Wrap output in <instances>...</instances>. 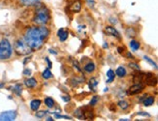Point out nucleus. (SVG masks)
I'll use <instances>...</instances> for the list:
<instances>
[{
    "instance_id": "30",
    "label": "nucleus",
    "mask_w": 158,
    "mask_h": 121,
    "mask_svg": "<svg viewBox=\"0 0 158 121\" xmlns=\"http://www.w3.org/2000/svg\"><path fill=\"white\" fill-rule=\"evenodd\" d=\"M55 117H56V118H64V119H71V117H69V116H66V115H62V114H59V113H55Z\"/></svg>"
},
{
    "instance_id": "31",
    "label": "nucleus",
    "mask_w": 158,
    "mask_h": 121,
    "mask_svg": "<svg viewBox=\"0 0 158 121\" xmlns=\"http://www.w3.org/2000/svg\"><path fill=\"white\" fill-rule=\"evenodd\" d=\"M23 75L27 76V77L31 76V70H30V69H25V70H23Z\"/></svg>"
},
{
    "instance_id": "23",
    "label": "nucleus",
    "mask_w": 158,
    "mask_h": 121,
    "mask_svg": "<svg viewBox=\"0 0 158 121\" xmlns=\"http://www.w3.org/2000/svg\"><path fill=\"white\" fill-rule=\"evenodd\" d=\"M117 106L121 108V110H127V108H129L130 104L127 101H125V100H120L117 103Z\"/></svg>"
},
{
    "instance_id": "42",
    "label": "nucleus",
    "mask_w": 158,
    "mask_h": 121,
    "mask_svg": "<svg viewBox=\"0 0 158 121\" xmlns=\"http://www.w3.org/2000/svg\"><path fill=\"white\" fill-rule=\"evenodd\" d=\"M3 87H4V83L0 82V89H1V88H3Z\"/></svg>"
},
{
    "instance_id": "26",
    "label": "nucleus",
    "mask_w": 158,
    "mask_h": 121,
    "mask_svg": "<svg viewBox=\"0 0 158 121\" xmlns=\"http://www.w3.org/2000/svg\"><path fill=\"white\" fill-rule=\"evenodd\" d=\"M74 116L79 118V119H83V110L82 108H79L74 112Z\"/></svg>"
},
{
    "instance_id": "12",
    "label": "nucleus",
    "mask_w": 158,
    "mask_h": 121,
    "mask_svg": "<svg viewBox=\"0 0 158 121\" xmlns=\"http://www.w3.org/2000/svg\"><path fill=\"white\" fill-rule=\"evenodd\" d=\"M57 35H58V38L60 39V42H64L69 38V31L68 30H64V28H60L58 30Z\"/></svg>"
},
{
    "instance_id": "8",
    "label": "nucleus",
    "mask_w": 158,
    "mask_h": 121,
    "mask_svg": "<svg viewBox=\"0 0 158 121\" xmlns=\"http://www.w3.org/2000/svg\"><path fill=\"white\" fill-rule=\"evenodd\" d=\"M82 110H83V119L90 120L95 117L94 111L92 108H90L89 107H83Z\"/></svg>"
},
{
    "instance_id": "21",
    "label": "nucleus",
    "mask_w": 158,
    "mask_h": 121,
    "mask_svg": "<svg viewBox=\"0 0 158 121\" xmlns=\"http://www.w3.org/2000/svg\"><path fill=\"white\" fill-rule=\"evenodd\" d=\"M44 105L47 108H52L55 107V101H54V99L51 98V97H46L45 100H44Z\"/></svg>"
},
{
    "instance_id": "11",
    "label": "nucleus",
    "mask_w": 158,
    "mask_h": 121,
    "mask_svg": "<svg viewBox=\"0 0 158 121\" xmlns=\"http://www.w3.org/2000/svg\"><path fill=\"white\" fill-rule=\"evenodd\" d=\"M98 83H99V78L97 77H93V78H90L88 84H89V88H90L91 91H93V92L96 91L97 86H98Z\"/></svg>"
},
{
    "instance_id": "41",
    "label": "nucleus",
    "mask_w": 158,
    "mask_h": 121,
    "mask_svg": "<svg viewBox=\"0 0 158 121\" xmlns=\"http://www.w3.org/2000/svg\"><path fill=\"white\" fill-rule=\"evenodd\" d=\"M46 120H47V121H53L54 119H53V117H48Z\"/></svg>"
},
{
    "instance_id": "14",
    "label": "nucleus",
    "mask_w": 158,
    "mask_h": 121,
    "mask_svg": "<svg viewBox=\"0 0 158 121\" xmlns=\"http://www.w3.org/2000/svg\"><path fill=\"white\" fill-rule=\"evenodd\" d=\"M41 104H42L41 100H39V99H34V100H32L31 102H30V105L29 106H30V108H31V111L36 112V111H38V108H40Z\"/></svg>"
},
{
    "instance_id": "34",
    "label": "nucleus",
    "mask_w": 158,
    "mask_h": 121,
    "mask_svg": "<svg viewBox=\"0 0 158 121\" xmlns=\"http://www.w3.org/2000/svg\"><path fill=\"white\" fill-rule=\"evenodd\" d=\"M117 50H118V52H119L120 54H122L123 52H125V47H119L117 48Z\"/></svg>"
},
{
    "instance_id": "16",
    "label": "nucleus",
    "mask_w": 158,
    "mask_h": 121,
    "mask_svg": "<svg viewBox=\"0 0 158 121\" xmlns=\"http://www.w3.org/2000/svg\"><path fill=\"white\" fill-rule=\"evenodd\" d=\"M129 45H130V48L133 51H137L139 50V47H141V43H139L138 40H131Z\"/></svg>"
},
{
    "instance_id": "2",
    "label": "nucleus",
    "mask_w": 158,
    "mask_h": 121,
    "mask_svg": "<svg viewBox=\"0 0 158 121\" xmlns=\"http://www.w3.org/2000/svg\"><path fill=\"white\" fill-rule=\"evenodd\" d=\"M50 20H51V14L49 9H47L44 6H41V7L36 9L32 21L36 25H47Z\"/></svg>"
},
{
    "instance_id": "17",
    "label": "nucleus",
    "mask_w": 158,
    "mask_h": 121,
    "mask_svg": "<svg viewBox=\"0 0 158 121\" xmlns=\"http://www.w3.org/2000/svg\"><path fill=\"white\" fill-rule=\"evenodd\" d=\"M155 102V98L153 96H148V97H145L144 100L143 101V104L144 107H149V106H152Z\"/></svg>"
},
{
    "instance_id": "13",
    "label": "nucleus",
    "mask_w": 158,
    "mask_h": 121,
    "mask_svg": "<svg viewBox=\"0 0 158 121\" xmlns=\"http://www.w3.org/2000/svg\"><path fill=\"white\" fill-rule=\"evenodd\" d=\"M84 71L87 73V74H91V73H93L95 70H96V65L94 62L92 61H89L88 63H86L84 65Z\"/></svg>"
},
{
    "instance_id": "27",
    "label": "nucleus",
    "mask_w": 158,
    "mask_h": 121,
    "mask_svg": "<svg viewBox=\"0 0 158 121\" xmlns=\"http://www.w3.org/2000/svg\"><path fill=\"white\" fill-rule=\"evenodd\" d=\"M48 113V111H36L35 112V116L37 118H43L44 116H46V114Z\"/></svg>"
},
{
    "instance_id": "35",
    "label": "nucleus",
    "mask_w": 158,
    "mask_h": 121,
    "mask_svg": "<svg viewBox=\"0 0 158 121\" xmlns=\"http://www.w3.org/2000/svg\"><path fill=\"white\" fill-rule=\"evenodd\" d=\"M138 115H143V116H148V117H149L150 114H148L147 112H138Z\"/></svg>"
},
{
    "instance_id": "32",
    "label": "nucleus",
    "mask_w": 158,
    "mask_h": 121,
    "mask_svg": "<svg viewBox=\"0 0 158 121\" xmlns=\"http://www.w3.org/2000/svg\"><path fill=\"white\" fill-rule=\"evenodd\" d=\"M62 99H63L64 102L68 103V102L70 101V96H69V95H63V96H62Z\"/></svg>"
},
{
    "instance_id": "9",
    "label": "nucleus",
    "mask_w": 158,
    "mask_h": 121,
    "mask_svg": "<svg viewBox=\"0 0 158 121\" xmlns=\"http://www.w3.org/2000/svg\"><path fill=\"white\" fill-rule=\"evenodd\" d=\"M105 31H106V33L107 35L120 39V34H119V32H118L117 30L115 29L112 25H107V26H106Z\"/></svg>"
},
{
    "instance_id": "24",
    "label": "nucleus",
    "mask_w": 158,
    "mask_h": 121,
    "mask_svg": "<svg viewBox=\"0 0 158 121\" xmlns=\"http://www.w3.org/2000/svg\"><path fill=\"white\" fill-rule=\"evenodd\" d=\"M42 78H44V80H49V78H53V74L52 72L50 71V69H45L43 72H42Z\"/></svg>"
},
{
    "instance_id": "25",
    "label": "nucleus",
    "mask_w": 158,
    "mask_h": 121,
    "mask_svg": "<svg viewBox=\"0 0 158 121\" xmlns=\"http://www.w3.org/2000/svg\"><path fill=\"white\" fill-rule=\"evenodd\" d=\"M99 100H100V97H99V96H97V95H94V96L92 97V99H91L90 103H89V106H90V107H94V106H96V105L99 103Z\"/></svg>"
},
{
    "instance_id": "5",
    "label": "nucleus",
    "mask_w": 158,
    "mask_h": 121,
    "mask_svg": "<svg viewBox=\"0 0 158 121\" xmlns=\"http://www.w3.org/2000/svg\"><path fill=\"white\" fill-rule=\"evenodd\" d=\"M143 89H144V84L143 82H137L129 87L128 91H127V94L130 96L137 95V94H139L142 91H143Z\"/></svg>"
},
{
    "instance_id": "37",
    "label": "nucleus",
    "mask_w": 158,
    "mask_h": 121,
    "mask_svg": "<svg viewBox=\"0 0 158 121\" xmlns=\"http://www.w3.org/2000/svg\"><path fill=\"white\" fill-rule=\"evenodd\" d=\"M126 57H127V58H131V59L134 58L133 54H132L131 52H129V51H127V52H126Z\"/></svg>"
},
{
    "instance_id": "43",
    "label": "nucleus",
    "mask_w": 158,
    "mask_h": 121,
    "mask_svg": "<svg viewBox=\"0 0 158 121\" xmlns=\"http://www.w3.org/2000/svg\"><path fill=\"white\" fill-rule=\"evenodd\" d=\"M120 120H123V121H128L129 119H126V118H125V119H120Z\"/></svg>"
},
{
    "instance_id": "15",
    "label": "nucleus",
    "mask_w": 158,
    "mask_h": 121,
    "mask_svg": "<svg viewBox=\"0 0 158 121\" xmlns=\"http://www.w3.org/2000/svg\"><path fill=\"white\" fill-rule=\"evenodd\" d=\"M114 73H115V76H117L119 78H124L127 75V70L125 67H123V66H120V67H118L116 70H115Z\"/></svg>"
},
{
    "instance_id": "28",
    "label": "nucleus",
    "mask_w": 158,
    "mask_h": 121,
    "mask_svg": "<svg viewBox=\"0 0 158 121\" xmlns=\"http://www.w3.org/2000/svg\"><path fill=\"white\" fill-rule=\"evenodd\" d=\"M143 59L145 60V61H148L149 64H151V66H153V67H154L155 69L157 68V65H156L155 61H153V59H151V58L148 57V55H144V56H143Z\"/></svg>"
},
{
    "instance_id": "22",
    "label": "nucleus",
    "mask_w": 158,
    "mask_h": 121,
    "mask_svg": "<svg viewBox=\"0 0 158 121\" xmlns=\"http://www.w3.org/2000/svg\"><path fill=\"white\" fill-rule=\"evenodd\" d=\"M126 34H127V36H128V37H130V38H134L135 36L138 35V33H137V31H136V29H135V28H133V27L127 28V29H126Z\"/></svg>"
},
{
    "instance_id": "7",
    "label": "nucleus",
    "mask_w": 158,
    "mask_h": 121,
    "mask_svg": "<svg viewBox=\"0 0 158 121\" xmlns=\"http://www.w3.org/2000/svg\"><path fill=\"white\" fill-rule=\"evenodd\" d=\"M81 8H82V3L80 0H73V1L70 3L69 10L72 13H79V12L81 11Z\"/></svg>"
},
{
    "instance_id": "4",
    "label": "nucleus",
    "mask_w": 158,
    "mask_h": 121,
    "mask_svg": "<svg viewBox=\"0 0 158 121\" xmlns=\"http://www.w3.org/2000/svg\"><path fill=\"white\" fill-rule=\"evenodd\" d=\"M13 50L15 51V52L19 56H27L32 52V50L27 46V44L25 42V40L21 39V38L17 39L15 41Z\"/></svg>"
},
{
    "instance_id": "40",
    "label": "nucleus",
    "mask_w": 158,
    "mask_h": 121,
    "mask_svg": "<svg viewBox=\"0 0 158 121\" xmlns=\"http://www.w3.org/2000/svg\"><path fill=\"white\" fill-rule=\"evenodd\" d=\"M49 51H50V53H53V54H57L58 53L57 51H55L54 50H52V48H51V50H49Z\"/></svg>"
},
{
    "instance_id": "3",
    "label": "nucleus",
    "mask_w": 158,
    "mask_h": 121,
    "mask_svg": "<svg viewBox=\"0 0 158 121\" xmlns=\"http://www.w3.org/2000/svg\"><path fill=\"white\" fill-rule=\"evenodd\" d=\"M13 47L8 39L3 38L0 40V60L5 61L10 59L13 55Z\"/></svg>"
},
{
    "instance_id": "39",
    "label": "nucleus",
    "mask_w": 158,
    "mask_h": 121,
    "mask_svg": "<svg viewBox=\"0 0 158 121\" xmlns=\"http://www.w3.org/2000/svg\"><path fill=\"white\" fill-rule=\"evenodd\" d=\"M30 59H31V57H30V56H29V57H27V58L25 59V61H23V64H27V62L29 61Z\"/></svg>"
},
{
    "instance_id": "10",
    "label": "nucleus",
    "mask_w": 158,
    "mask_h": 121,
    "mask_svg": "<svg viewBox=\"0 0 158 121\" xmlns=\"http://www.w3.org/2000/svg\"><path fill=\"white\" fill-rule=\"evenodd\" d=\"M23 83H25V85L27 88L33 89L36 87V85H37V81H36V78H27L23 81Z\"/></svg>"
},
{
    "instance_id": "38",
    "label": "nucleus",
    "mask_w": 158,
    "mask_h": 121,
    "mask_svg": "<svg viewBox=\"0 0 158 121\" xmlns=\"http://www.w3.org/2000/svg\"><path fill=\"white\" fill-rule=\"evenodd\" d=\"M87 2H88V4L91 6V5H92V6H94V4H95V1H93V0H87Z\"/></svg>"
},
{
    "instance_id": "33",
    "label": "nucleus",
    "mask_w": 158,
    "mask_h": 121,
    "mask_svg": "<svg viewBox=\"0 0 158 121\" xmlns=\"http://www.w3.org/2000/svg\"><path fill=\"white\" fill-rule=\"evenodd\" d=\"M72 63H73L74 68H76V70H77V71H79V72L81 71V69H80V66H79V64H78V62L76 61V60H75V61L73 60V62H72Z\"/></svg>"
},
{
    "instance_id": "6",
    "label": "nucleus",
    "mask_w": 158,
    "mask_h": 121,
    "mask_svg": "<svg viewBox=\"0 0 158 121\" xmlns=\"http://www.w3.org/2000/svg\"><path fill=\"white\" fill-rule=\"evenodd\" d=\"M18 113L16 111H7L0 113V121H13L16 119Z\"/></svg>"
},
{
    "instance_id": "19",
    "label": "nucleus",
    "mask_w": 158,
    "mask_h": 121,
    "mask_svg": "<svg viewBox=\"0 0 158 121\" xmlns=\"http://www.w3.org/2000/svg\"><path fill=\"white\" fill-rule=\"evenodd\" d=\"M115 78V73L112 69H109L106 72V83H111Z\"/></svg>"
},
{
    "instance_id": "36",
    "label": "nucleus",
    "mask_w": 158,
    "mask_h": 121,
    "mask_svg": "<svg viewBox=\"0 0 158 121\" xmlns=\"http://www.w3.org/2000/svg\"><path fill=\"white\" fill-rule=\"evenodd\" d=\"M45 60H46V62L48 63V67L51 68V67H52V62L50 61V59L48 58V57H46V58H45Z\"/></svg>"
},
{
    "instance_id": "18",
    "label": "nucleus",
    "mask_w": 158,
    "mask_h": 121,
    "mask_svg": "<svg viewBox=\"0 0 158 121\" xmlns=\"http://www.w3.org/2000/svg\"><path fill=\"white\" fill-rule=\"evenodd\" d=\"M19 2L23 6H33L40 3V0H19Z\"/></svg>"
},
{
    "instance_id": "20",
    "label": "nucleus",
    "mask_w": 158,
    "mask_h": 121,
    "mask_svg": "<svg viewBox=\"0 0 158 121\" xmlns=\"http://www.w3.org/2000/svg\"><path fill=\"white\" fill-rule=\"evenodd\" d=\"M12 89V91H13L17 96H21L22 94V91H23V86H22V84L20 83H17L15 84V85L11 88Z\"/></svg>"
},
{
    "instance_id": "1",
    "label": "nucleus",
    "mask_w": 158,
    "mask_h": 121,
    "mask_svg": "<svg viewBox=\"0 0 158 121\" xmlns=\"http://www.w3.org/2000/svg\"><path fill=\"white\" fill-rule=\"evenodd\" d=\"M49 35L50 30L46 27V25L31 26L26 30L23 34V40L32 51H39L44 46L45 41L49 37Z\"/></svg>"
},
{
    "instance_id": "29",
    "label": "nucleus",
    "mask_w": 158,
    "mask_h": 121,
    "mask_svg": "<svg viewBox=\"0 0 158 121\" xmlns=\"http://www.w3.org/2000/svg\"><path fill=\"white\" fill-rule=\"evenodd\" d=\"M129 67L132 68V69H134L135 71L139 70V64H138V63H135V62H130V63H129Z\"/></svg>"
}]
</instances>
